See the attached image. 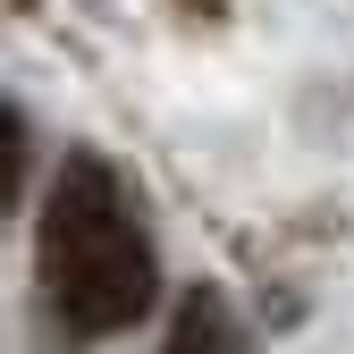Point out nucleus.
Listing matches in <instances>:
<instances>
[{"mask_svg": "<svg viewBox=\"0 0 354 354\" xmlns=\"http://www.w3.org/2000/svg\"><path fill=\"white\" fill-rule=\"evenodd\" d=\"M42 287H51V313L76 346L118 337L152 313V245L136 228V203H127L118 169L102 152H68L51 177V203H42Z\"/></svg>", "mask_w": 354, "mask_h": 354, "instance_id": "obj_1", "label": "nucleus"}, {"mask_svg": "<svg viewBox=\"0 0 354 354\" xmlns=\"http://www.w3.org/2000/svg\"><path fill=\"white\" fill-rule=\"evenodd\" d=\"M169 354H253V346H245V321L228 313V295H219V287H194L186 304H177Z\"/></svg>", "mask_w": 354, "mask_h": 354, "instance_id": "obj_2", "label": "nucleus"}, {"mask_svg": "<svg viewBox=\"0 0 354 354\" xmlns=\"http://www.w3.org/2000/svg\"><path fill=\"white\" fill-rule=\"evenodd\" d=\"M0 136H9L0 152H9V203H17V194H26V110H9V118H0Z\"/></svg>", "mask_w": 354, "mask_h": 354, "instance_id": "obj_3", "label": "nucleus"}]
</instances>
